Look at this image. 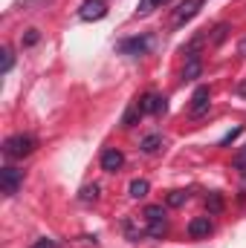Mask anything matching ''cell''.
Listing matches in <instances>:
<instances>
[{
    "instance_id": "cell-8",
    "label": "cell",
    "mask_w": 246,
    "mask_h": 248,
    "mask_svg": "<svg viewBox=\"0 0 246 248\" xmlns=\"http://www.w3.org/2000/svg\"><path fill=\"white\" fill-rule=\"evenodd\" d=\"M203 6V0H183L180 6H177V15H174V23L177 26H183L185 20H191L194 15H197V9Z\"/></svg>"
},
{
    "instance_id": "cell-10",
    "label": "cell",
    "mask_w": 246,
    "mask_h": 248,
    "mask_svg": "<svg viewBox=\"0 0 246 248\" xmlns=\"http://www.w3.org/2000/svg\"><path fill=\"white\" fill-rule=\"evenodd\" d=\"M188 234L197 240V237H209L211 234V219L209 217H194L191 222H188Z\"/></svg>"
},
{
    "instance_id": "cell-16",
    "label": "cell",
    "mask_w": 246,
    "mask_h": 248,
    "mask_svg": "<svg viewBox=\"0 0 246 248\" xmlns=\"http://www.w3.org/2000/svg\"><path fill=\"white\" fill-rule=\"evenodd\" d=\"M162 3H168V0H139V15H148L151 9H157Z\"/></svg>"
},
{
    "instance_id": "cell-19",
    "label": "cell",
    "mask_w": 246,
    "mask_h": 248,
    "mask_svg": "<svg viewBox=\"0 0 246 248\" xmlns=\"http://www.w3.org/2000/svg\"><path fill=\"white\" fill-rule=\"evenodd\" d=\"M235 168H238V170H246V147L244 150H238V156H235Z\"/></svg>"
},
{
    "instance_id": "cell-13",
    "label": "cell",
    "mask_w": 246,
    "mask_h": 248,
    "mask_svg": "<svg viewBox=\"0 0 246 248\" xmlns=\"http://www.w3.org/2000/svg\"><path fill=\"white\" fill-rule=\"evenodd\" d=\"M200 75V58L194 55V52H188V66H185V81H191V78H197Z\"/></svg>"
},
{
    "instance_id": "cell-4",
    "label": "cell",
    "mask_w": 246,
    "mask_h": 248,
    "mask_svg": "<svg viewBox=\"0 0 246 248\" xmlns=\"http://www.w3.org/2000/svg\"><path fill=\"white\" fill-rule=\"evenodd\" d=\"M20 182H23V173H20V170H15V168H3V170H0V187H3L6 196H15L18 187H20Z\"/></svg>"
},
{
    "instance_id": "cell-6",
    "label": "cell",
    "mask_w": 246,
    "mask_h": 248,
    "mask_svg": "<svg viewBox=\"0 0 246 248\" xmlns=\"http://www.w3.org/2000/svg\"><path fill=\"white\" fill-rule=\"evenodd\" d=\"M119 49L124 55H145L151 49V38H127V41L119 44Z\"/></svg>"
},
{
    "instance_id": "cell-1",
    "label": "cell",
    "mask_w": 246,
    "mask_h": 248,
    "mask_svg": "<svg viewBox=\"0 0 246 248\" xmlns=\"http://www.w3.org/2000/svg\"><path fill=\"white\" fill-rule=\"evenodd\" d=\"M35 136H26V133H15V136H9L6 141H3V153H6V159H23V156H29L32 150H35Z\"/></svg>"
},
{
    "instance_id": "cell-20",
    "label": "cell",
    "mask_w": 246,
    "mask_h": 248,
    "mask_svg": "<svg viewBox=\"0 0 246 248\" xmlns=\"http://www.w3.org/2000/svg\"><path fill=\"white\" fill-rule=\"evenodd\" d=\"M226 32H229V26H226V23H220V26L214 29V44H220V41L226 38Z\"/></svg>"
},
{
    "instance_id": "cell-11",
    "label": "cell",
    "mask_w": 246,
    "mask_h": 248,
    "mask_svg": "<svg viewBox=\"0 0 246 248\" xmlns=\"http://www.w3.org/2000/svg\"><path fill=\"white\" fill-rule=\"evenodd\" d=\"M139 116H142V107H139V104H130V107L124 110V116H122V127H133Z\"/></svg>"
},
{
    "instance_id": "cell-15",
    "label": "cell",
    "mask_w": 246,
    "mask_h": 248,
    "mask_svg": "<svg viewBox=\"0 0 246 248\" xmlns=\"http://www.w3.org/2000/svg\"><path fill=\"white\" fill-rule=\"evenodd\" d=\"M185 199H188V193H185V190H171V193H168V205H174V208H180Z\"/></svg>"
},
{
    "instance_id": "cell-5",
    "label": "cell",
    "mask_w": 246,
    "mask_h": 248,
    "mask_svg": "<svg viewBox=\"0 0 246 248\" xmlns=\"http://www.w3.org/2000/svg\"><path fill=\"white\" fill-rule=\"evenodd\" d=\"M122 165H124L122 150H116V147H107V150L102 153V170H107V173H116V170H122Z\"/></svg>"
},
{
    "instance_id": "cell-2",
    "label": "cell",
    "mask_w": 246,
    "mask_h": 248,
    "mask_svg": "<svg viewBox=\"0 0 246 248\" xmlns=\"http://www.w3.org/2000/svg\"><path fill=\"white\" fill-rule=\"evenodd\" d=\"M145 219H148V234L151 237H162L168 231V219H165L162 205H148L145 208Z\"/></svg>"
},
{
    "instance_id": "cell-21",
    "label": "cell",
    "mask_w": 246,
    "mask_h": 248,
    "mask_svg": "<svg viewBox=\"0 0 246 248\" xmlns=\"http://www.w3.org/2000/svg\"><path fill=\"white\" fill-rule=\"evenodd\" d=\"M38 38H41V35H38V29H29V35L23 38V44H26V46H35V44H38Z\"/></svg>"
},
{
    "instance_id": "cell-17",
    "label": "cell",
    "mask_w": 246,
    "mask_h": 248,
    "mask_svg": "<svg viewBox=\"0 0 246 248\" xmlns=\"http://www.w3.org/2000/svg\"><path fill=\"white\" fill-rule=\"evenodd\" d=\"M206 205H209V208H211V214H217V211H220V208H223V202H220V193H211V196H209V199H206Z\"/></svg>"
},
{
    "instance_id": "cell-25",
    "label": "cell",
    "mask_w": 246,
    "mask_h": 248,
    "mask_svg": "<svg viewBox=\"0 0 246 248\" xmlns=\"http://www.w3.org/2000/svg\"><path fill=\"white\" fill-rule=\"evenodd\" d=\"M238 93H241V95H246V81H244V84H238Z\"/></svg>"
},
{
    "instance_id": "cell-3",
    "label": "cell",
    "mask_w": 246,
    "mask_h": 248,
    "mask_svg": "<svg viewBox=\"0 0 246 248\" xmlns=\"http://www.w3.org/2000/svg\"><path fill=\"white\" fill-rule=\"evenodd\" d=\"M105 15H107V3L105 0H84L81 9H78L81 20H102Z\"/></svg>"
},
{
    "instance_id": "cell-12",
    "label": "cell",
    "mask_w": 246,
    "mask_h": 248,
    "mask_svg": "<svg viewBox=\"0 0 246 248\" xmlns=\"http://www.w3.org/2000/svg\"><path fill=\"white\" fill-rule=\"evenodd\" d=\"M148 182H145V179H133V182H130V196H133V199H145V196H148Z\"/></svg>"
},
{
    "instance_id": "cell-14",
    "label": "cell",
    "mask_w": 246,
    "mask_h": 248,
    "mask_svg": "<svg viewBox=\"0 0 246 248\" xmlns=\"http://www.w3.org/2000/svg\"><path fill=\"white\" fill-rule=\"evenodd\" d=\"M159 144H162V139L154 133V136H148V139L142 141V150H145V153H157V150H159Z\"/></svg>"
},
{
    "instance_id": "cell-24",
    "label": "cell",
    "mask_w": 246,
    "mask_h": 248,
    "mask_svg": "<svg viewBox=\"0 0 246 248\" xmlns=\"http://www.w3.org/2000/svg\"><path fill=\"white\" fill-rule=\"evenodd\" d=\"M32 248H58V246H55V240H47V237H44V240H38Z\"/></svg>"
},
{
    "instance_id": "cell-22",
    "label": "cell",
    "mask_w": 246,
    "mask_h": 248,
    "mask_svg": "<svg viewBox=\"0 0 246 248\" xmlns=\"http://www.w3.org/2000/svg\"><path fill=\"white\" fill-rule=\"evenodd\" d=\"M238 136H241V127H235V130H232V133H226V136H223V141H220V144H229V141H235V139H238Z\"/></svg>"
},
{
    "instance_id": "cell-26",
    "label": "cell",
    "mask_w": 246,
    "mask_h": 248,
    "mask_svg": "<svg viewBox=\"0 0 246 248\" xmlns=\"http://www.w3.org/2000/svg\"><path fill=\"white\" fill-rule=\"evenodd\" d=\"M241 55H246V41L241 44Z\"/></svg>"
},
{
    "instance_id": "cell-9",
    "label": "cell",
    "mask_w": 246,
    "mask_h": 248,
    "mask_svg": "<svg viewBox=\"0 0 246 248\" xmlns=\"http://www.w3.org/2000/svg\"><path fill=\"white\" fill-rule=\"evenodd\" d=\"M139 107H142V113H157V116H159V113H165V107H168V104H165V98H162V95L148 93V95L139 101Z\"/></svg>"
},
{
    "instance_id": "cell-7",
    "label": "cell",
    "mask_w": 246,
    "mask_h": 248,
    "mask_svg": "<svg viewBox=\"0 0 246 248\" xmlns=\"http://www.w3.org/2000/svg\"><path fill=\"white\" fill-rule=\"evenodd\" d=\"M209 87H197L194 95H191V116H203L209 113Z\"/></svg>"
},
{
    "instance_id": "cell-18",
    "label": "cell",
    "mask_w": 246,
    "mask_h": 248,
    "mask_svg": "<svg viewBox=\"0 0 246 248\" xmlns=\"http://www.w3.org/2000/svg\"><path fill=\"white\" fill-rule=\"evenodd\" d=\"M96 196H99V185H87L81 190V199H84V202H90V199H96Z\"/></svg>"
},
{
    "instance_id": "cell-23",
    "label": "cell",
    "mask_w": 246,
    "mask_h": 248,
    "mask_svg": "<svg viewBox=\"0 0 246 248\" xmlns=\"http://www.w3.org/2000/svg\"><path fill=\"white\" fill-rule=\"evenodd\" d=\"M9 69H12V52L3 49V72H9Z\"/></svg>"
}]
</instances>
